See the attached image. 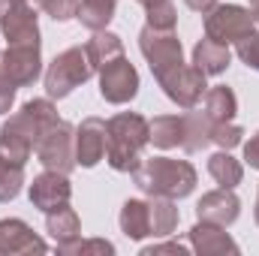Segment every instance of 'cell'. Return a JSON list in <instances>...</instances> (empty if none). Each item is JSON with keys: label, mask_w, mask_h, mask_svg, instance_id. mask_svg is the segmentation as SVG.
<instances>
[{"label": "cell", "mask_w": 259, "mask_h": 256, "mask_svg": "<svg viewBox=\"0 0 259 256\" xmlns=\"http://www.w3.org/2000/svg\"><path fill=\"white\" fill-rule=\"evenodd\" d=\"M139 94V72L127 61V55L115 58L100 69V97L112 106H124Z\"/></svg>", "instance_id": "10"}, {"label": "cell", "mask_w": 259, "mask_h": 256, "mask_svg": "<svg viewBox=\"0 0 259 256\" xmlns=\"http://www.w3.org/2000/svg\"><path fill=\"white\" fill-rule=\"evenodd\" d=\"M232 61V52H229V46H223V42H214V39H199L193 49V66L196 69H202L205 75H220L226 66Z\"/></svg>", "instance_id": "18"}, {"label": "cell", "mask_w": 259, "mask_h": 256, "mask_svg": "<svg viewBox=\"0 0 259 256\" xmlns=\"http://www.w3.org/2000/svg\"><path fill=\"white\" fill-rule=\"evenodd\" d=\"M24 184V166H15L0 157V202H12Z\"/></svg>", "instance_id": "28"}, {"label": "cell", "mask_w": 259, "mask_h": 256, "mask_svg": "<svg viewBox=\"0 0 259 256\" xmlns=\"http://www.w3.org/2000/svg\"><path fill=\"white\" fill-rule=\"evenodd\" d=\"M78 3H81V0H46L42 9H46L55 21H69V18L78 15Z\"/></svg>", "instance_id": "32"}, {"label": "cell", "mask_w": 259, "mask_h": 256, "mask_svg": "<svg viewBox=\"0 0 259 256\" xmlns=\"http://www.w3.org/2000/svg\"><path fill=\"white\" fill-rule=\"evenodd\" d=\"M235 46H238L235 52H238L241 64H247L250 69H256V72H259V33H256V30H253V33H247L244 39H238Z\"/></svg>", "instance_id": "31"}, {"label": "cell", "mask_w": 259, "mask_h": 256, "mask_svg": "<svg viewBox=\"0 0 259 256\" xmlns=\"http://www.w3.org/2000/svg\"><path fill=\"white\" fill-rule=\"evenodd\" d=\"M241 214V202L232 190H211L205 193L199 202H196V217L205 220V223H214V226H232Z\"/></svg>", "instance_id": "14"}, {"label": "cell", "mask_w": 259, "mask_h": 256, "mask_svg": "<svg viewBox=\"0 0 259 256\" xmlns=\"http://www.w3.org/2000/svg\"><path fill=\"white\" fill-rule=\"evenodd\" d=\"M253 217H256V226H259V196H256V211H253Z\"/></svg>", "instance_id": "38"}, {"label": "cell", "mask_w": 259, "mask_h": 256, "mask_svg": "<svg viewBox=\"0 0 259 256\" xmlns=\"http://www.w3.org/2000/svg\"><path fill=\"white\" fill-rule=\"evenodd\" d=\"M205 78H208V75H205L202 69H196L193 64H181V66H175V69H169L166 75H160L157 81H160V88L166 91V97H169L175 106L193 109L196 103L202 100V94L208 91Z\"/></svg>", "instance_id": "9"}, {"label": "cell", "mask_w": 259, "mask_h": 256, "mask_svg": "<svg viewBox=\"0 0 259 256\" xmlns=\"http://www.w3.org/2000/svg\"><path fill=\"white\" fill-rule=\"evenodd\" d=\"M136 187L148 196H166V199H184L196 187V169L187 160H172V157H154L139 163L133 172Z\"/></svg>", "instance_id": "2"}, {"label": "cell", "mask_w": 259, "mask_h": 256, "mask_svg": "<svg viewBox=\"0 0 259 256\" xmlns=\"http://www.w3.org/2000/svg\"><path fill=\"white\" fill-rule=\"evenodd\" d=\"M190 247L199 256L238 253V244L229 238V232H223V226H214V223H205V220H199L190 229Z\"/></svg>", "instance_id": "16"}, {"label": "cell", "mask_w": 259, "mask_h": 256, "mask_svg": "<svg viewBox=\"0 0 259 256\" xmlns=\"http://www.w3.org/2000/svg\"><path fill=\"white\" fill-rule=\"evenodd\" d=\"M61 253L66 256H72V253H100V256H109V253H115V244L112 241H103V238H94V241H72V244H64V247H58Z\"/></svg>", "instance_id": "29"}, {"label": "cell", "mask_w": 259, "mask_h": 256, "mask_svg": "<svg viewBox=\"0 0 259 256\" xmlns=\"http://www.w3.org/2000/svg\"><path fill=\"white\" fill-rule=\"evenodd\" d=\"M208 172H211V178H214L223 190H235V187L241 184V178H244L241 163H238L229 151H217V154L208 160Z\"/></svg>", "instance_id": "24"}, {"label": "cell", "mask_w": 259, "mask_h": 256, "mask_svg": "<svg viewBox=\"0 0 259 256\" xmlns=\"http://www.w3.org/2000/svg\"><path fill=\"white\" fill-rule=\"evenodd\" d=\"M142 6H145V15H148L151 27H157V30H175L178 12H175L172 0H142Z\"/></svg>", "instance_id": "27"}, {"label": "cell", "mask_w": 259, "mask_h": 256, "mask_svg": "<svg viewBox=\"0 0 259 256\" xmlns=\"http://www.w3.org/2000/svg\"><path fill=\"white\" fill-rule=\"evenodd\" d=\"M36 157H39V163L46 169L69 175L78 166L75 163V130L58 118L52 127L42 130V136L36 142Z\"/></svg>", "instance_id": "5"}, {"label": "cell", "mask_w": 259, "mask_h": 256, "mask_svg": "<svg viewBox=\"0 0 259 256\" xmlns=\"http://www.w3.org/2000/svg\"><path fill=\"white\" fill-rule=\"evenodd\" d=\"M46 0H9L6 12L0 15V30L9 46L21 42H39V24L36 12L42 9Z\"/></svg>", "instance_id": "8"}, {"label": "cell", "mask_w": 259, "mask_h": 256, "mask_svg": "<svg viewBox=\"0 0 259 256\" xmlns=\"http://www.w3.org/2000/svg\"><path fill=\"white\" fill-rule=\"evenodd\" d=\"M58 121V109L49 100H30L21 106L18 115H12L3 127H0V157L24 166L30 160V154L36 151V142L42 136V130L52 127Z\"/></svg>", "instance_id": "1"}, {"label": "cell", "mask_w": 259, "mask_h": 256, "mask_svg": "<svg viewBox=\"0 0 259 256\" xmlns=\"http://www.w3.org/2000/svg\"><path fill=\"white\" fill-rule=\"evenodd\" d=\"M241 127H235L232 121H226V124H214V133H211V142L214 145H220V151H232L235 145H241Z\"/></svg>", "instance_id": "30"}, {"label": "cell", "mask_w": 259, "mask_h": 256, "mask_svg": "<svg viewBox=\"0 0 259 256\" xmlns=\"http://www.w3.org/2000/svg\"><path fill=\"white\" fill-rule=\"evenodd\" d=\"M69 199H72V184H69V178H66L64 172L46 169L30 184V205L39 208V211H46V214L69 205Z\"/></svg>", "instance_id": "11"}, {"label": "cell", "mask_w": 259, "mask_h": 256, "mask_svg": "<svg viewBox=\"0 0 259 256\" xmlns=\"http://www.w3.org/2000/svg\"><path fill=\"white\" fill-rule=\"evenodd\" d=\"M15 103V81L9 78L6 66H3V52H0V115H6Z\"/></svg>", "instance_id": "33"}, {"label": "cell", "mask_w": 259, "mask_h": 256, "mask_svg": "<svg viewBox=\"0 0 259 256\" xmlns=\"http://www.w3.org/2000/svg\"><path fill=\"white\" fill-rule=\"evenodd\" d=\"M157 253L187 256L190 253V247H187V244H178V241H163V244H148V247H142V256H157Z\"/></svg>", "instance_id": "34"}, {"label": "cell", "mask_w": 259, "mask_h": 256, "mask_svg": "<svg viewBox=\"0 0 259 256\" xmlns=\"http://www.w3.org/2000/svg\"><path fill=\"white\" fill-rule=\"evenodd\" d=\"M46 229H49V235L55 238V244H58V247L72 244V241H78V238H81V223H78V214H75L69 205L58 208V211H49Z\"/></svg>", "instance_id": "19"}, {"label": "cell", "mask_w": 259, "mask_h": 256, "mask_svg": "<svg viewBox=\"0 0 259 256\" xmlns=\"http://www.w3.org/2000/svg\"><path fill=\"white\" fill-rule=\"evenodd\" d=\"M250 12H253V21L259 24V0H250Z\"/></svg>", "instance_id": "37"}, {"label": "cell", "mask_w": 259, "mask_h": 256, "mask_svg": "<svg viewBox=\"0 0 259 256\" xmlns=\"http://www.w3.org/2000/svg\"><path fill=\"white\" fill-rule=\"evenodd\" d=\"M148 142L151 124L136 112H121L106 121V160L115 172H133Z\"/></svg>", "instance_id": "3"}, {"label": "cell", "mask_w": 259, "mask_h": 256, "mask_svg": "<svg viewBox=\"0 0 259 256\" xmlns=\"http://www.w3.org/2000/svg\"><path fill=\"white\" fill-rule=\"evenodd\" d=\"M184 139V118L181 115H160L151 121V142L163 151L178 148Z\"/></svg>", "instance_id": "25"}, {"label": "cell", "mask_w": 259, "mask_h": 256, "mask_svg": "<svg viewBox=\"0 0 259 256\" xmlns=\"http://www.w3.org/2000/svg\"><path fill=\"white\" fill-rule=\"evenodd\" d=\"M91 72H94V66L88 61L84 49L81 46H72V49L61 52L49 64V69H46V94L52 100H64L78 84H84L91 78Z\"/></svg>", "instance_id": "4"}, {"label": "cell", "mask_w": 259, "mask_h": 256, "mask_svg": "<svg viewBox=\"0 0 259 256\" xmlns=\"http://www.w3.org/2000/svg\"><path fill=\"white\" fill-rule=\"evenodd\" d=\"M84 55H88V61H91V66H94V72H100L106 64H112L115 58H121V55H124V42H121V36H118V33L97 30V33L88 39Z\"/></svg>", "instance_id": "17"}, {"label": "cell", "mask_w": 259, "mask_h": 256, "mask_svg": "<svg viewBox=\"0 0 259 256\" xmlns=\"http://www.w3.org/2000/svg\"><path fill=\"white\" fill-rule=\"evenodd\" d=\"M115 6H118V0H81L78 3V21L88 27V30H106L109 27V21L115 18Z\"/></svg>", "instance_id": "26"}, {"label": "cell", "mask_w": 259, "mask_h": 256, "mask_svg": "<svg viewBox=\"0 0 259 256\" xmlns=\"http://www.w3.org/2000/svg\"><path fill=\"white\" fill-rule=\"evenodd\" d=\"M139 49L145 55V61L151 66L154 78L166 75L169 69L184 64V52H181V39L175 36V30H157L151 24L142 27L139 33Z\"/></svg>", "instance_id": "6"}, {"label": "cell", "mask_w": 259, "mask_h": 256, "mask_svg": "<svg viewBox=\"0 0 259 256\" xmlns=\"http://www.w3.org/2000/svg\"><path fill=\"white\" fill-rule=\"evenodd\" d=\"M184 3H187L193 12H202V15H205V12H211V9L217 6V0H184Z\"/></svg>", "instance_id": "36"}, {"label": "cell", "mask_w": 259, "mask_h": 256, "mask_svg": "<svg viewBox=\"0 0 259 256\" xmlns=\"http://www.w3.org/2000/svg\"><path fill=\"white\" fill-rule=\"evenodd\" d=\"M121 232L133 241H142V238L151 235L148 202H142V199H127L124 202V208H121Z\"/></svg>", "instance_id": "22"}, {"label": "cell", "mask_w": 259, "mask_h": 256, "mask_svg": "<svg viewBox=\"0 0 259 256\" xmlns=\"http://www.w3.org/2000/svg\"><path fill=\"white\" fill-rule=\"evenodd\" d=\"M39 58V42H21V46H9L3 52V66L9 72V78L15 81V88H27L39 78L42 69Z\"/></svg>", "instance_id": "12"}, {"label": "cell", "mask_w": 259, "mask_h": 256, "mask_svg": "<svg viewBox=\"0 0 259 256\" xmlns=\"http://www.w3.org/2000/svg\"><path fill=\"white\" fill-rule=\"evenodd\" d=\"M184 118V139H181V148L187 154H196L202 148L211 145V133H214V121L205 115V112H187L181 115Z\"/></svg>", "instance_id": "20"}, {"label": "cell", "mask_w": 259, "mask_h": 256, "mask_svg": "<svg viewBox=\"0 0 259 256\" xmlns=\"http://www.w3.org/2000/svg\"><path fill=\"white\" fill-rule=\"evenodd\" d=\"M106 157V121L84 118L75 130V163L91 169Z\"/></svg>", "instance_id": "15"}, {"label": "cell", "mask_w": 259, "mask_h": 256, "mask_svg": "<svg viewBox=\"0 0 259 256\" xmlns=\"http://www.w3.org/2000/svg\"><path fill=\"white\" fill-rule=\"evenodd\" d=\"M18 253H46V241L18 217L0 220V256Z\"/></svg>", "instance_id": "13"}, {"label": "cell", "mask_w": 259, "mask_h": 256, "mask_svg": "<svg viewBox=\"0 0 259 256\" xmlns=\"http://www.w3.org/2000/svg\"><path fill=\"white\" fill-rule=\"evenodd\" d=\"M253 12L238 6V3H223V6H214L211 12H205V36L214 39V42H238L244 39L247 33H253Z\"/></svg>", "instance_id": "7"}, {"label": "cell", "mask_w": 259, "mask_h": 256, "mask_svg": "<svg viewBox=\"0 0 259 256\" xmlns=\"http://www.w3.org/2000/svg\"><path fill=\"white\" fill-rule=\"evenodd\" d=\"M244 163L250 169H259V133L250 136V142H244Z\"/></svg>", "instance_id": "35"}, {"label": "cell", "mask_w": 259, "mask_h": 256, "mask_svg": "<svg viewBox=\"0 0 259 256\" xmlns=\"http://www.w3.org/2000/svg\"><path fill=\"white\" fill-rule=\"evenodd\" d=\"M148 217H151V235H154V238H166V235H172L175 226H178V208H175V199L151 196V202H148Z\"/></svg>", "instance_id": "21"}, {"label": "cell", "mask_w": 259, "mask_h": 256, "mask_svg": "<svg viewBox=\"0 0 259 256\" xmlns=\"http://www.w3.org/2000/svg\"><path fill=\"white\" fill-rule=\"evenodd\" d=\"M235 112H238V100H235L232 88L217 84V88L205 91V115H208L214 124H226V121H232Z\"/></svg>", "instance_id": "23"}]
</instances>
